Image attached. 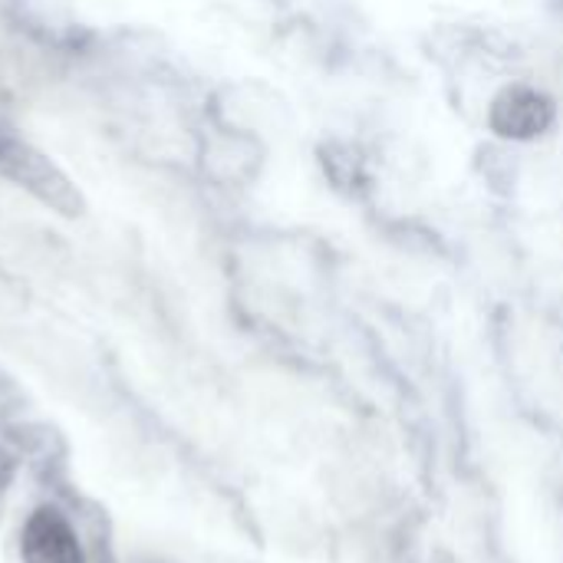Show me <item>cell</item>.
<instances>
[{
	"instance_id": "obj_1",
	"label": "cell",
	"mask_w": 563,
	"mask_h": 563,
	"mask_svg": "<svg viewBox=\"0 0 563 563\" xmlns=\"http://www.w3.org/2000/svg\"><path fill=\"white\" fill-rule=\"evenodd\" d=\"M0 178L13 181L46 208H53L63 218L82 214V195L66 178L59 165H53L33 142L20 139L16 132L0 125Z\"/></svg>"
},
{
	"instance_id": "obj_2",
	"label": "cell",
	"mask_w": 563,
	"mask_h": 563,
	"mask_svg": "<svg viewBox=\"0 0 563 563\" xmlns=\"http://www.w3.org/2000/svg\"><path fill=\"white\" fill-rule=\"evenodd\" d=\"M488 122L498 135L505 139H534L544 135L554 122V106L544 92L531 89V86H508L498 92V99L492 102Z\"/></svg>"
},
{
	"instance_id": "obj_3",
	"label": "cell",
	"mask_w": 563,
	"mask_h": 563,
	"mask_svg": "<svg viewBox=\"0 0 563 563\" xmlns=\"http://www.w3.org/2000/svg\"><path fill=\"white\" fill-rule=\"evenodd\" d=\"M561 7H563V0H561Z\"/></svg>"
}]
</instances>
